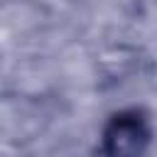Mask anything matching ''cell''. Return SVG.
Instances as JSON below:
<instances>
[{
	"label": "cell",
	"instance_id": "6da1fadb",
	"mask_svg": "<svg viewBox=\"0 0 157 157\" xmlns=\"http://www.w3.org/2000/svg\"><path fill=\"white\" fill-rule=\"evenodd\" d=\"M152 128L150 118L140 108L118 110L108 118L101 132L103 157H145L150 150Z\"/></svg>",
	"mask_w": 157,
	"mask_h": 157
}]
</instances>
